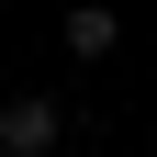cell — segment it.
Segmentation results:
<instances>
[{
	"label": "cell",
	"instance_id": "obj_1",
	"mask_svg": "<svg viewBox=\"0 0 157 157\" xmlns=\"http://www.w3.org/2000/svg\"><path fill=\"white\" fill-rule=\"evenodd\" d=\"M56 135H67V101H45V90L0 101V157H56Z\"/></svg>",
	"mask_w": 157,
	"mask_h": 157
},
{
	"label": "cell",
	"instance_id": "obj_2",
	"mask_svg": "<svg viewBox=\"0 0 157 157\" xmlns=\"http://www.w3.org/2000/svg\"><path fill=\"white\" fill-rule=\"evenodd\" d=\"M112 45H124V23H112L101 0H78V11H67V56H78V67H101Z\"/></svg>",
	"mask_w": 157,
	"mask_h": 157
},
{
	"label": "cell",
	"instance_id": "obj_3",
	"mask_svg": "<svg viewBox=\"0 0 157 157\" xmlns=\"http://www.w3.org/2000/svg\"><path fill=\"white\" fill-rule=\"evenodd\" d=\"M101 157H124V146H101Z\"/></svg>",
	"mask_w": 157,
	"mask_h": 157
},
{
	"label": "cell",
	"instance_id": "obj_4",
	"mask_svg": "<svg viewBox=\"0 0 157 157\" xmlns=\"http://www.w3.org/2000/svg\"><path fill=\"white\" fill-rule=\"evenodd\" d=\"M146 146H157V135H146Z\"/></svg>",
	"mask_w": 157,
	"mask_h": 157
}]
</instances>
